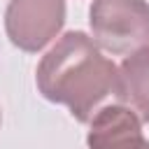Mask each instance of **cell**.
Returning <instances> with one entry per match:
<instances>
[{
  "label": "cell",
  "instance_id": "6da1fadb",
  "mask_svg": "<svg viewBox=\"0 0 149 149\" xmlns=\"http://www.w3.org/2000/svg\"><path fill=\"white\" fill-rule=\"evenodd\" d=\"M37 84L49 100L65 102L72 116L86 121L91 107L114 86V65L84 33H68L40 63Z\"/></svg>",
  "mask_w": 149,
  "mask_h": 149
},
{
  "label": "cell",
  "instance_id": "7a4b0ae2",
  "mask_svg": "<svg viewBox=\"0 0 149 149\" xmlns=\"http://www.w3.org/2000/svg\"><path fill=\"white\" fill-rule=\"evenodd\" d=\"M98 9L105 14L119 19H100L91 16V26L100 40L102 47L109 51H126L128 47H135L144 40H149V7L142 0H98Z\"/></svg>",
  "mask_w": 149,
  "mask_h": 149
},
{
  "label": "cell",
  "instance_id": "3957f363",
  "mask_svg": "<svg viewBox=\"0 0 149 149\" xmlns=\"http://www.w3.org/2000/svg\"><path fill=\"white\" fill-rule=\"evenodd\" d=\"M91 149H149L140 135L137 119L123 107H105L93 121L88 135Z\"/></svg>",
  "mask_w": 149,
  "mask_h": 149
},
{
  "label": "cell",
  "instance_id": "277c9868",
  "mask_svg": "<svg viewBox=\"0 0 149 149\" xmlns=\"http://www.w3.org/2000/svg\"><path fill=\"white\" fill-rule=\"evenodd\" d=\"M116 98L135 107L142 121H149V49H142L123 61Z\"/></svg>",
  "mask_w": 149,
  "mask_h": 149
}]
</instances>
